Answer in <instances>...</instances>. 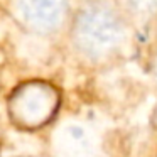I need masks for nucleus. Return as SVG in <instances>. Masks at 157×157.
I'll return each instance as SVG.
<instances>
[{"mask_svg":"<svg viewBox=\"0 0 157 157\" xmlns=\"http://www.w3.org/2000/svg\"><path fill=\"white\" fill-rule=\"evenodd\" d=\"M59 106V91L48 81L22 83L9 98V113L17 125L39 128L54 117Z\"/></svg>","mask_w":157,"mask_h":157,"instance_id":"nucleus-3","label":"nucleus"},{"mask_svg":"<svg viewBox=\"0 0 157 157\" xmlns=\"http://www.w3.org/2000/svg\"><path fill=\"white\" fill-rule=\"evenodd\" d=\"M140 36L157 32V0H113Z\"/></svg>","mask_w":157,"mask_h":157,"instance_id":"nucleus-4","label":"nucleus"},{"mask_svg":"<svg viewBox=\"0 0 157 157\" xmlns=\"http://www.w3.org/2000/svg\"><path fill=\"white\" fill-rule=\"evenodd\" d=\"M61 157H95L96 147L88 128L79 123H68L61 128L58 139Z\"/></svg>","mask_w":157,"mask_h":157,"instance_id":"nucleus-5","label":"nucleus"},{"mask_svg":"<svg viewBox=\"0 0 157 157\" xmlns=\"http://www.w3.org/2000/svg\"><path fill=\"white\" fill-rule=\"evenodd\" d=\"M88 2H96V0H75L76 5H79V4H88Z\"/></svg>","mask_w":157,"mask_h":157,"instance_id":"nucleus-7","label":"nucleus"},{"mask_svg":"<svg viewBox=\"0 0 157 157\" xmlns=\"http://www.w3.org/2000/svg\"><path fill=\"white\" fill-rule=\"evenodd\" d=\"M75 0H10L9 10L25 32L56 37L68 32L75 14Z\"/></svg>","mask_w":157,"mask_h":157,"instance_id":"nucleus-2","label":"nucleus"},{"mask_svg":"<svg viewBox=\"0 0 157 157\" xmlns=\"http://www.w3.org/2000/svg\"><path fill=\"white\" fill-rule=\"evenodd\" d=\"M149 73H150L154 85L157 86V42L152 46L150 54H149Z\"/></svg>","mask_w":157,"mask_h":157,"instance_id":"nucleus-6","label":"nucleus"},{"mask_svg":"<svg viewBox=\"0 0 157 157\" xmlns=\"http://www.w3.org/2000/svg\"><path fill=\"white\" fill-rule=\"evenodd\" d=\"M66 37L78 61L110 68L135 51L140 34L113 0H96L76 5Z\"/></svg>","mask_w":157,"mask_h":157,"instance_id":"nucleus-1","label":"nucleus"}]
</instances>
